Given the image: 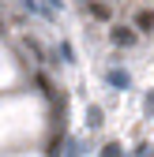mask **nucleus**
Returning <instances> with one entry per match:
<instances>
[{"label":"nucleus","instance_id":"nucleus-1","mask_svg":"<svg viewBox=\"0 0 154 157\" xmlns=\"http://www.w3.org/2000/svg\"><path fill=\"white\" fill-rule=\"evenodd\" d=\"M136 23H139V30H154V11H139Z\"/></svg>","mask_w":154,"mask_h":157},{"label":"nucleus","instance_id":"nucleus-2","mask_svg":"<svg viewBox=\"0 0 154 157\" xmlns=\"http://www.w3.org/2000/svg\"><path fill=\"white\" fill-rule=\"evenodd\" d=\"M113 41H117V45H132V41H136V37H132L128 30H113Z\"/></svg>","mask_w":154,"mask_h":157}]
</instances>
